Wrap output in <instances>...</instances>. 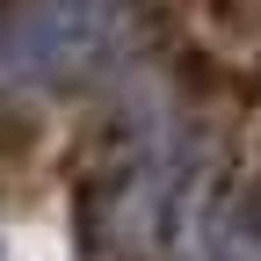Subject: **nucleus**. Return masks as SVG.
Listing matches in <instances>:
<instances>
[{
  "instance_id": "nucleus-1",
  "label": "nucleus",
  "mask_w": 261,
  "mask_h": 261,
  "mask_svg": "<svg viewBox=\"0 0 261 261\" xmlns=\"http://www.w3.org/2000/svg\"><path fill=\"white\" fill-rule=\"evenodd\" d=\"M123 0H15L8 15V65L22 80H80L94 73V58L116 44Z\"/></svg>"
},
{
  "instance_id": "nucleus-2",
  "label": "nucleus",
  "mask_w": 261,
  "mask_h": 261,
  "mask_svg": "<svg viewBox=\"0 0 261 261\" xmlns=\"http://www.w3.org/2000/svg\"><path fill=\"white\" fill-rule=\"evenodd\" d=\"M0 261H8V254H0Z\"/></svg>"
}]
</instances>
